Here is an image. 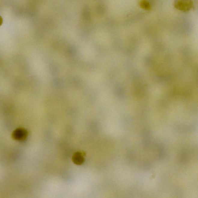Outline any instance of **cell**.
<instances>
[{"instance_id": "2", "label": "cell", "mask_w": 198, "mask_h": 198, "mask_svg": "<svg viewBox=\"0 0 198 198\" xmlns=\"http://www.w3.org/2000/svg\"><path fill=\"white\" fill-rule=\"evenodd\" d=\"M72 159L74 163L78 165H81L84 161V155L80 152L75 153L72 156Z\"/></svg>"}, {"instance_id": "1", "label": "cell", "mask_w": 198, "mask_h": 198, "mask_svg": "<svg viewBox=\"0 0 198 198\" xmlns=\"http://www.w3.org/2000/svg\"><path fill=\"white\" fill-rule=\"evenodd\" d=\"M193 6L192 1H178L175 2V7L176 9L187 11L192 8Z\"/></svg>"}, {"instance_id": "4", "label": "cell", "mask_w": 198, "mask_h": 198, "mask_svg": "<svg viewBox=\"0 0 198 198\" xmlns=\"http://www.w3.org/2000/svg\"><path fill=\"white\" fill-rule=\"evenodd\" d=\"M3 22V19H2V17L0 16V26L2 25Z\"/></svg>"}, {"instance_id": "3", "label": "cell", "mask_w": 198, "mask_h": 198, "mask_svg": "<svg viewBox=\"0 0 198 198\" xmlns=\"http://www.w3.org/2000/svg\"><path fill=\"white\" fill-rule=\"evenodd\" d=\"M139 6L142 9L146 10H150L151 9L150 2L147 1H142L139 2Z\"/></svg>"}]
</instances>
